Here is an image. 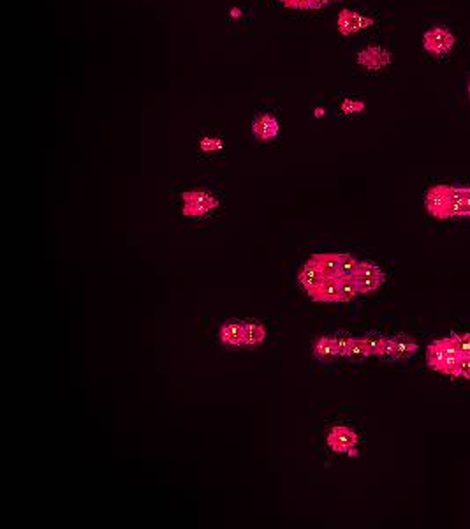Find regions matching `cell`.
<instances>
[{
    "mask_svg": "<svg viewBox=\"0 0 470 529\" xmlns=\"http://www.w3.org/2000/svg\"><path fill=\"white\" fill-rule=\"evenodd\" d=\"M183 216L204 217L219 207V200L204 191H187L182 194Z\"/></svg>",
    "mask_w": 470,
    "mask_h": 529,
    "instance_id": "1",
    "label": "cell"
},
{
    "mask_svg": "<svg viewBox=\"0 0 470 529\" xmlns=\"http://www.w3.org/2000/svg\"><path fill=\"white\" fill-rule=\"evenodd\" d=\"M455 36L448 29H444V27H435V29L428 30L423 36V46H425L426 52L437 57L448 55L453 50V46H455Z\"/></svg>",
    "mask_w": 470,
    "mask_h": 529,
    "instance_id": "2",
    "label": "cell"
},
{
    "mask_svg": "<svg viewBox=\"0 0 470 529\" xmlns=\"http://www.w3.org/2000/svg\"><path fill=\"white\" fill-rule=\"evenodd\" d=\"M449 189L451 186H435L426 191L425 205L430 216L449 219Z\"/></svg>",
    "mask_w": 470,
    "mask_h": 529,
    "instance_id": "3",
    "label": "cell"
},
{
    "mask_svg": "<svg viewBox=\"0 0 470 529\" xmlns=\"http://www.w3.org/2000/svg\"><path fill=\"white\" fill-rule=\"evenodd\" d=\"M328 445L337 454H349L358 455L356 447H358V434L352 429L344 427V425H337L331 429V433L328 434Z\"/></svg>",
    "mask_w": 470,
    "mask_h": 529,
    "instance_id": "4",
    "label": "cell"
},
{
    "mask_svg": "<svg viewBox=\"0 0 470 529\" xmlns=\"http://www.w3.org/2000/svg\"><path fill=\"white\" fill-rule=\"evenodd\" d=\"M372 25H374V20L359 15V13L349 11V9H344V11L338 15V30H340L344 36H351L354 34V32H359V30H363Z\"/></svg>",
    "mask_w": 470,
    "mask_h": 529,
    "instance_id": "5",
    "label": "cell"
},
{
    "mask_svg": "<svg viewBox=\"0 0 470 529\" xmlns=\"http://www.w3.org/2000/svg\"><path fill=\"white\" fill-rule=\"evenodd\" d=\"M389 62H391V55H389V52H386L384 48H381V46H368L363 52H359L358 55L359 66L372 69V71L386 68Z\"/></svg>",
    "mask_w": 470,
    "mask_h": 529,
    "instance_id": "6",
    "label": "cell"
},
{
    "mask_svg": "<svg viewBox=\"0 0 470 529\" xmlns=\"http://www.w3.org/2000/svg\"><path fill=\"white\" fill-rule=\"evenodd\" d=\"M469 196L470 187H451L449 189V217H470Z\"/></svg>",
    "mask_w": 470,
    "mask_h": 529,
    "instance_id": "7",
    "label": "cell"
},
{
    "mask_svg": "<svg viewBox=\"0 0 470 529\" xmlns=\"http://www.w3.org/2000/svg\"><path fill=\"white\" fill-rule=\"evenodd\" d=\"M252 133L261 142H270V140L277 138L278 135V122L273 115H259L252 122Z\"/></svg>",
    "mask_w": 470,
    "mask_h": 529,
    "instance_id": "8",
    "label": "cell"
},
{
    "mask_svg": "<svg viewBox=\"0 0 470 529\" xmlns=\"http://www.w3.org/2000/svg\"><path fill=\"white\" fill-rule=\"evenodd\" d=\"M315 302H340V291H338V277H324L317 288L308 293Z\"/></svg>",
    "mask_w": 470,
    "mask_h": 529,
    "instance_id": "9",
    "label": "cell"
},
{
    "mask_svg": "<svg viewBox=\"0 0 470 529\" xmlns=\"http://www.w3.org/2000/svg\"><path fill=\"white\" fill-rule=\"evenodd\" d=\"M243 336H245V323L243 321L229 320L220 327V341L226 346H243Z\"/></svg>",
    "mask_w": 470,
    "mask_h": 529,
    "instance_id": "10",
    "label": "cell"
},
{
    "mask_svg": "<svg viewBox=\"0 0 470 529\" xmlns=\"http://www.w3.org/2000/svg\"><path fill=\"white\" fill-rule=\"evenodd\" d=\"M324 277L326 276L322 274L321 267H319V263L315 261V258H312V260L303 267V270H301V274H300V277H298V279H300L301 286H303L305 290L310 293L314 288H317L319 284L324 281Z\"/></svg>",
    "mask_w": 470,
    "mask_h": 529,
    "instance_id": "11",
    "label": "cell"
},
{
    "mask_svg": "<svg viewBox=\"0 0 470 529\" xmlns=\"http://www.w3.org/2000/svg\"><path fill=\"white\" fill-rule=\"evenodd\" d=\"M266 339V330L257 321H248L245 323V336H243V348L254 350V348L261 346Z\"/></svg>",
    "mask_w": 470,
    "mask_h": 529,
    "instance_id": "12",
    "label": "cell"
},
{
    "mask_svg": "<svg viewBox=\"0 0 470 529\" xmlns=\"http://www.w3.org/2000/svg\"><path fill=\"white\" fill-rule=\"evenodd\" d=\"M314 355L319 362H322V364H331V362L337 360L338 351H337V346H335L333 337H330V336L321 337V339L317 341V344H315Z\"/></svg>",
    "mask_w": 470,
    "mask_h": 529,
    "instance_id": "13",
    "label": "cell"
},
{
    "mask_svg": "<svg viewBox=\"0 0 470 529\" xmlns=\"http://www.w3.org/2000/svg\"><path fill=\"white\" fill-rule=\"evenodd\" d=\"M396 357L398 360H409L418 353V343L407 334H396Z\"/></svg>",
    "mask_w": 470,
    "mask_h": 529,
    "instance_id": "14",
    "label": "cell"
},
{
    "mask_svg": "<svg viewBox=\"0 0 470 529\" xmlns=\"http://www.w3.org/2000/svg\"><path fill=\"white\" fill-rule=\"evenodd\" d=\"M446 358H448V351H446L442 341L441 339L433 341V343L428 346V366L432 367L433 371L442 373V367H444V364H446Z\"/></svg>",
    "mask_w": 470,
    "mask_h": 529,
    "instance_id": "15",
    "label": "cell"
},
{
    "mask_svg": "<svg viewBox=\"0 0 470 529\" xmlns=\"http://www.w3.org/2000/svg\"><path fill=\"white\" fill-rule=\"evenodd\" d=\"M315 261L321 267L322 274L326 277H338V264H340V254H315Z\"/></svg>",
    "mask_w": 470,
    "mask_h": 529,
    "instance_id": "16",
    "label": "cell"
},
{
    "mask_svg": "<svg viewBox=\"0 0 470 529\" xmlns=\"http://www.w3.org/2000/svg\"><path fill=\"white\" fill-rule=\"evenodd\" d=\"M338 291H340V302H351V300H354L359 295L354 277H338Z\"/></svg>",
    "mask_w": 470,
    "mask_h": 529,
    "instance_id": "17",
    "label": "cell"
},
{
    "mask_svg": "<svg viewBox=\"0 0 470 529\" xmlns=\"http://www.w3.org/2000/svg\"><path fill=\"white\" fill-rule=\"evenodd\" d=\"M361 339H363L365 348H367L368 357H379V355H381L382 346H384V341H386V337L382 336V334L370 332L365 337H361Z\"/></svg>",
    "mask_w": 470,
    "mask_h": 529,
    "instance_id": "18",
    "label": "cell"
},
{
    "mask_svg": "<svg viewBox=\"0 0 470 529\" xmlns=\"http://www.w3.org/2000/svg\"><path fill=\"white\" fill-rule=\"evenodd\" d=\"M384 281L386 277H354L356 288H358L359 293L363 295L374 293L375 290H379L384 284Z\"/></svg>",
    "mask_w": 470,
    "mask_h": 529,
    "instance_id": "19",
    "label": "cell"
},
{
    "mask_svg": "<svg viewBox=\"0 0 470 529\" xmlns=\"http://www.w3.org/2000/svg\"><path fill=\"white\" fill-rule=\"evenodd\" d=\"M359 261L352 254H340V264H338V277H354Z\"/></svg>",
    "mask_w": 470,
    "mask_h": 529,
    "instance_id": "20",
    "label": "cell"
},
{
    "mask_svg": "<svg viewBox=\"0 0 470 529\" xmlns=\"http://www.w3.org/2000/svg\"><path fill=\"white\" fill-rule=\"evenodd\" d=\"M347 358L351 362H354V364H361V362H363L365 358H368L367 348H365L363 339H356V337H354V339H352L351 348H349Z\"/></svg>",
    "mask_w": 470,
    "mask_h": 529,
    "instance_id": "21",
    "label": "cell"
},
{
    "mask_svg": "<svg viewBox=\"0 0 470 529\" xmlns=\"http://www.w3.org/2000/svg\"><path fill=\"white\" fill-rule=\"evenodd\" d=\"M354 277H384V274L372 261H359Z\"/></svg>",
    "mask_w": 470,
    "mask_h": 529,
    "instance_id": "22",
    "label": "cell"
},
{
    "mask_svg": "<svg viewBox=\"0 0 470 529\" xmlns=\"http://www.w3.org/2000/svg\"><path fill=\"white\" fill-rule=\"evenodd\" d=\"M382 362H398V357H396V339L395 336H388L384 341V346H382L381 355H379Z\"/></svg>",
    "mask_w": 470,
    "mask_h": 529,
    "instance_id": "23",
    "label": "cell"
},
{
    "mask_svg": "<svg viewBox=\"0 0 470 529\" xmlns=\"http://www.w3.org/2000/svg\"><path fill=\"white\" fill-rule=\"evenodd\" d=\"M354 337L349 336L347 332H338L333 336V341H335V346H337V351H338V357H345L347 358V353H349V348H351V343Z\"/></svg>",
    "mask_w": 470,
    "mask_h": 529,
    "instance_id": "24",
    "label": "cell"
},
{
    "mask_svg": "<svg viewBox=\"0 0 470 529\" xmlns=\"http://www.w3.org/2000/svg\"><path fill=\"white\" fill-rule=\"evenodd\" d=\"M456 344H458V351L462 357H469L470 355V334H453Z\"/></svg>",
    "mask_w": 470,
    "mask_h": 529,
    "instance_id": "25",
    "label": "cell"
},
{
    "mask_svg": "<svg viewBox=\"0 0 470 529\" xmlns=\"http://www.w3.org/2000/svg\"><path fill=\"white\" fill-rule=\"evenodd\" d=\"M199 147L203 152H217V150L222 149V142L219 138H203Z\"/></svg>",
    "mask_w": 470,
    "mask_h": 529,
    "instance_id": "26",
    "label": "cell"
},
{
    "mask_svg": "<svg viewBox=\"0 0 470 529\" xmlns=\"http://www.w3.org/2000/svg\"><path fill=\"white\" fill-rule=\"evenodd\" d=\"M365 105L361 101H352V99H345L342 105V112L344 113H359L363 112Z\"/></svg>",
    "mask_w": 470,
    "mask_h": 529,
    "instance_id": "27",
    "label": "cell"
},
{
    "mask_svg": "<svg viewBox=\"0 0 470 529\" xmlns=\"http://www.w3.org/2000/svg\"><path fill=\"white\" fill-rule=\"evenodd\" d=\"M284 4L294 9H308L310 8V0H284Z\"/></svg>",
    "mask_w": 470,
    "mask_h": 529,
    "instance_id": "28",
    "label": "cell"
},
{
    "mask_svg": "<svg viewBox=\"0 0 470 529\" xmlns=\"http://www.w3.org/2000/svg\"><path fill=\"white\" fill-rule=\"evenodd\" d=\"M460 367H462V376L467 378V380H470V355L469 357H462V364H460Z\"/></svg>",
    "mask_w": 470,
    "mask_h": 529,
    "instance_id": "29",
    "label": "cell"
},
{
    "mask_svg": "<svg viewBox=\"0 0 470 529\" xmlns=\"http://www.w3.org/2000/svg\"><path fill=\"white\" fill-rule=\"evenodd\" d=\"M330 0H310V8L312 9H321L328 4Z\"/></svg>",
    "mask_w": 470,
    "mask_h": 529,
    "instance_id": "30",
    "label": "cell"
},
{
    "mask_svg": "<svg viewBox=\"0 0 470 529\" xmlns=\"http://www.w3.org/2000/svg\"><path fill=\"white\" fill-rule=\"evenodd\" d=\"M231 16H233V18H240L241 11L240 9H233V11H231Z\"/></svg>",
    "mask_w": 470,
    "mask_h": 529,
    "instance_id": "31",
    "label": "cell"
},
{
    "mask_svg": "<svg viewBox=\"0 0 470 529\" xmlns=\"http://www.w3.org/2000/svg\"><path fill=\"white\" fill-rule=\"evenodd\" d=\"M322 115H324V110H322V108H317V110H315V117H317V119H321Z\"/></svg>",
    "mask_w": 470,
    "mask_h": 529,
    "instance_id": "32",
    "label": "cell"
},
{
    "mask_svg": "<svg viewBox=\"0 0 470 529\" xmlns=\"http://www.w3.org/2000/svg\"><path fill=\"white\" fill-rule=\"evenodd\" d=\"M469 209H470V196H469Z\"/></svg>",
    "mask_w": 470,
    "mask_h": 529,
    "instance_id": "33",
    "label": "cell"
},
{
    "mask_svg": "<svg viewBox=\"0 0 470 529\" xmlns=\"http://www.w3.org/2000/svg\"><path fill=\"white\" fill-rule=\"evenodd\" d=\"M469 94H470V82H469Z\"/></svg>",
    "mask_w": 470,
    "mask_h": 529,
    "instance_id": "34",
    "label": "cell"
},
{
    "mask_svg": "<svg viewBox=\"0 0 470 529\" xmlns=\"http://www.w3.org/2000/svg\"><path fill=\"white\" fill-rule=\"evenodd\" d=\"M282 2H284V0H282Z\"/></svg>",
    "mask_w": 470,
    "mask_h": 529,
    "instance_id": "35",
    "label": "cell"
}]
</instances>
